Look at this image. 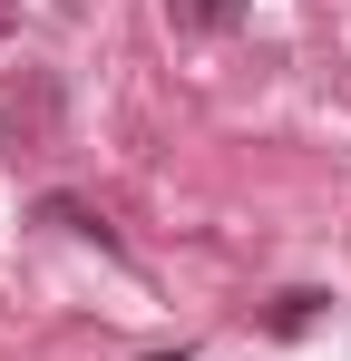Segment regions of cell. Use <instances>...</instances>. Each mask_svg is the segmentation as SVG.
<instances>
[{
  "mask_svg": "<svg viewBox=\"0 0 351 361\" xmlns=\"http://www.w3.org/2000/svg\"><path fill=\"white\" fill-rule=\"evenodd\" d=\"M0 137H10L20 157H49V147H58V78H49V68H20V78H10Z\"/></svg>",
  "mask_w": 351,
  "mask_h": 361,
  "instance_id": "obj_1",
  "label": "cell"
},
{
  "mask_svg": "<svg viewBox=\"0 0 351 361\" xmlns=\"http://www.w3.org/2000/svg\"><path fill=\"white\" fill-rule=\"evenodd\" d=\"M39 225H58V235H88V244H108V254H117L108 215H98V205H78V195H39Z\"/></svg>",
  "mask_w": 351,
  "mask_h": 361,
  "instance_id": "obj_2",
  "label": "cell"
},
{
  "mask_svg": "<svg viewBox=\"0 0 351 361\" xmlns=\"http://www.w3.org/2000/svg\"><path fill=\"white\" fill-rule=\"evenodd\" d=\"M176 30H205V39H225V30H244V0H166Z\"/></svg>",
  "mask_w": 351,
  "mask_h": 361,
  "instance_id": "obj_3",
  "label": "cell"
},
{
  "mask_svg": "<svg viewBox=\"0 0 351 361\" xmlns=\"http://www.w3.org/2000/svg\"><path fill=\"white\" fill-rule=\"evenodd\" d=\"M312 312H322V293H283V312H273V332H312Z\"/></svg>",
  "mask_w": 351,
  "mask_h": 361,
  "instance_id": "obj_4",
  "label": "cell"
},
{
  "mask_svg": "<svg viewBox=\"0 0 351 361\" xmlns=\"http://www.w3.org/2000/svg\"><path fill=\"white\" fill-rule=\"evenodd\" d=\"M10 20H20V0H0V39H10Z\"/></svg>",
  "mask_w": 351,
  "mask_h": 361,
  "instance_id": "obj_5",
  "label": "cell"
}]
</instances>
